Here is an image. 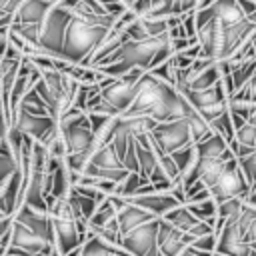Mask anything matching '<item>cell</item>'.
I'll list each match as a JSON object with an SVG mask.
<instances>
[{
  "label": "cell",
  "instance_id": "cell-17",
  "mask_svg": "<svg viewBox=\"0 0 256 256\" xmlns=\"http://www.w3.org/2000/svg\"><path fill=\"white\" fill-rule=\"evenodd\" d=\"M220 78H222L220 64H218V62H214V64H210L208 68H204V70L196 72V74H194L186 84H178V86H186L188 90H206V88H212ZM178 86H176V88H178Z\"/></svg>",
  "mask_w": 256,
  "mask_h": 256
},
{
  "label": "cell",
  "instance_id": "cell-26",
  "mask_svg": "<svg viewBox=\"0 0 256 256\" xmlns=\"http://www.w3.org/2000/svg\"><path fill=\"white\" fill-rule=\"evenodd\" d=\"M180 0H150V12L148 18H168V16H178Z\"/></svg>",
  "mask_w": 256,
  "mask_h": 256
},
{
  "label": "cell",
  "instance_id": "cell-29",
  "mask_svg": "<svg viewBox=\"0 0 256 256\" xmlns=\"http://www.w3.org/2000/svg\"><path fill=\"white\" fill-rule=\"evenodd\" d=\"M236 162H238V166H240V170H242V174H244V178L252 190L256 186V148H254V152H250L248 156H244Z\"/></svg>",
  "mask_w": 256,
  "mask_h": 256
},
{
  "label": "cell",
  "instance_id": "cell-34",
  "mask_svg": "<svg viewBox=\"0 0 256 256\" xmlns=\"http://www.w3.org/2000/svg\"><path fill=\"white\" fill-rule=\"evenodd\" d=\"M238 4H240V8H242L244 16L256 12V2H254V0H238Z\"/></svg>",
  "mask_w": 256,
  "mask_h": 256
},
{
  "label": "cell",
  "instance_id": "cell-18",
  "mask_svg": "<svg viewBox=\"0 0 256 256\" xmlns=\"http://www.w3.org/2000/svg\"><path fill=\"white\" fill-rule=\"evenodd\" d=\"M162 220L168 222V224H172V226L178 228L180 232H188V230L198 222V218L188 210L186 204H180V206L172 208L170 212H166V214L162 216Z\"/></svg>",
  "mask_w": 256,
  "mask_h": 256
},
{
  "label": "cell",
  "instance_id": "cell-25",
  "mask_svg": "<svg viewBox=\"0 0 256 256\" xmlns=\"http://www.w3.org/2000/svg\"><path fill=\"white\" fill-rule=\"evenodd\" d=\"M16 168H18V160H16V156L12 154V150H10V146L6 144V140H2V142H0V182H2L4 178H8Z\"/></svg>",
  "mask_w": 256,
  "mask_h": 256
},
{
  "label": "cell",
  "instance_id": "cell-24",
  "mask_svg": "<svg viewBox=\"0 0 256 256\" xmlns=\"http://www.w3.org/2000/svg\"><path fill=\"white\" fill-rule=\"evenodd\" d=\"M142 184H146V182L140 178V174H138V172H128V176L116 184V188H114V194H112V196L130 198V196L136 192V188H138V186H142Z\"/></svg>",
  "mask_w": 256,
  "mask_h": 256
},
{
  "label": "cell",
  "instance_id": "cell-12",
  "mask_svg": "<svg viewBox=\"0 0 256 256\" xmlns=\"http://www.w3.org/2000/svg\"><path fill=\"white\" fill-rule=\"evenodd\" d=\"M126 202H130V204L150 212L154 218H162L166 212H170L172 208L180 206V202L170 192H150V194L130 196V198H126Z\"/></svg>",
  "mask_w": 256,
  "mask_h": 256
},
{
  "label": "cell",
  "instance_id": "cell-22",
  "mask_svg": "<svg viewBox=\"0 0 256 256\" xmlns=\"http://www.w3.org/2000/svg\"><path fill=\"white\" fill-rule=\"evenodd\" d=\"M232 140L238 142V144H242V146L256 148V116H250L240 128H236Z\"/></svg>",
  "mask_w": 256,
  "mask_h": 256
},
{
  "label": "cell",
  "instance_id": "cell-36",
  "mask_svg": "<svg viewBox=\"0 0 256 256\" xmlns=\"http://www.w3.org/2000/svg\"><path fill=\"white\" fill-rule=\"evenodd\" d=\"M178 256H210L208 252H202V250H196V248H192V246H186Z\"/></svg>",
  "mask_w": 256,
  "mask_h": 256
},
{
  "label": "cell",
  "instance_id": "cell-15",
  "mask_svg": "<svg viewBox=\"0 0 256 256\" xmlns=\"http://www.w3.org/2000/svg\"><path fill=\"white\" fill-rule=\"evenodd\" d=\"M234 222V226L238 228V232L242 234V238L246 240V244L250 246V250L256 252V206H248L244 204L240 214L230 218Z\"/></svg>",
  "mask_w": 256,
  "mask_h": 256
},
{
  "label": "cell",
  "instance_id": "cell-32",
  "mask_svg": "<svg viewBox=\"0 0 256 256\" xmlns=\"http://www.w3.org/2000/svg\"><path fill=\"white\" fill-rule=\"evenodd\" d=\"M190 246L196 248V250H202V252L212 254L214 248H216V234L212 232V234H206V236H200V238H192Z\"/></svg>",
  "mask_w": 256,
  "mask_h": 256
},
{
  "label": "cell",
  "instance_id": "cell-4",
  "mask_svg": "<svg viewBox=\"0 0 256 256\" xmlns=\"http://www.w3.org/2000/svg\"><path fill=\"white\" fill-rule=\"evenodd\" d=\"M70 10L62 8L58 2H54L50 6V10L46 12L42 24H40V38H38V46L54 58H62V40H64V32L70 20Z\"/></svg>",
  "mask_w": 256,
  "mask_h": 256
},
{
  "label": "cell",
  "instance_id": "cell-37",
  "mask_svg": "<svg viewBox=\"0 0 256 256\" xmlns=\"http://www.w3.org/2000/svg\"><path fill=\"white\" fill-rule=\"evenodd\" d=\"M118 2H122V4H124V6H126V8H128V6H130V4H132V2H134V0H118Z\"/></svg>",
  "mask_w": 256,
  "mask_h": 256
},
{
  "label": "cell",
  "instance_id": "cell-1",
  "mask_svg": "<svg viewBox=\"0 0 256 256\" xmlns=\"http://www.w3.org/2000/svg\"><path fill=\"white\" fill-rule=\"evenodd\" d=\"M184 98L174 86L162 82L160 78L144 72L138 80V90L132 104L120 116H150L156 122H168L180 118Z\"/></svg>",
  "mask_w": 256,
  "mask_h": 256
},
{
  "label": "cell",
  "instance_id": "cell-23",
  "mask_svg": "<svg viewBox=\"0 0 256 256\" xmlns=\"http://www.w3.org/2000/svg\"><path fill=\"white\" fill-rule=\"evenodd\" d=\"M78 256H112V250L98 236H94V234L88 232L86 240L80 246V254Z\"/></svg>",
  "mask_w": 256,
  "mask_h": 256
},
{
  "label": "cell",
  "instance_id": "cell-10",
  "mask_svg": "<svg viewBox=\"0 0 256 256\" xmlns=\"http://www.w3.org/2000/svg\"><path fill=\"white\" fill-rule=\"evenodd\" d=\"M190 242H192V238L186 232H180L178 228H174L172 224H168L160 218L156 244H158V250L162 256H178L186 246H190Z\"/></svg>",
  "mask_w": 256,
  "mask_h": 256
},
{
  "label": "cell",
  "instance_id": "cell-11",
  "mask_svg": "<svg viewBox=\"0 0 256 256\" xmlns=\"http://www.w3.org/2000/svg\"><path fill=\"white\" fill-rule=\"evenodd\" d=\"M214 252H218L222 256H248L250 254V246L246 244V240L242 238V234L238 232V228L234 226L232 220H226L222 230L216 234Z\"/></svg>",
  "mask_w": 256,
  "mask_h": 256
},
{
  "label": "cell",
  "instance_id": "cell-30",
  "mask_svg": "<svg viewBox=\"0 0 256 256\" xmlns=\"http://www.w3.org/2000/svg\"><path fill=\"white\" fill-rule=\"evenodd\" d=\"M172 160H174V164H176V168L180 170V174L194 162V146L192 144H188V146H184V148H180V150H176V152H172V154H168Z\"/></svg>",
  "mask_w": 256,
  "mask_h": 256
},
{
  "label": "cell",
  "instance_id": "cell-44",
  "mask_svg": "<svg viewBox=\"0 0 256 256\" xmlns=\"http://www.w3.org/2000/svg\"><path fill=\"white\" fill-rule=\"evenodd\" d=\"M52 2H54V0H52Z\"/></svg>",
  "mask_w": 256,
  "mask_h": 256
},
{
  "label": "cell",
  "instance_id": "cell-16",
  "mask_svg": "<svg viewBox=\"0 0 256 256\" xmlns=\"http://www.w3.org/2000/svg\"><path fill=\"white\" fill-rule=\"evenodd\" d=\"M192 146H194V158H220L228 150V142L216 132H212L208 138Z\"/></svg>",
  "mask_w": 256,
  "mask_h": 256
},
{
  "label": "cell",
  "instance_id": "cell-43",
  "mask_svg": "<svg viewBox=\"0 0 256 256\" xmlns=\"http://www.w3.org/2000/svg\"><path fill=\"white\" fill-rule=\"evenodd\" d=\"M254 116H256V112H254Z\"/></svg>",
  "mask_w": 256,
  "mask_h": 256
},
{
  "label": "cell",
  "instance_id": "cell-33",
  "mask_svg": "<svg viewBox=\"0 0 256 256\" xmlns=\"http://www.w3.org/2000/svg\"><path fill=\"white\" fill-rule=\"evenodd\" d=\"M198 4H200V0H180L176 12H178V16H182V14H186V12H196Z\"/></svg>",
  "mask_w": 256,
  "mask_h": 256
},
{
  "label": "cell",
  "instance_id": "cell-2",
  "mask_svg": "<svg viewBox=\"0 0 256 256\" xmlns=\"http://www.w3.org/2000/svg\"><path fill=\"white\" fill-rule=\"evenodd\" d=\"M116 16L100 14V16H70L64 40H62V60L70 64L84 66L96 46L106 38L112 30Z\"/></svg>",
  "mask_w": 256,
  "mask_h": 256
},
{
  "label": "cell",
  "instance_id": "cell-35",
  "mask_svg": "<svg viewBox=\"0 0 256 256\" xmlns=\"http://www.w3.org/2000/svg\"><path fill=\"white\" fill-rule=\"evenodd\" d=\"M8 128H10V120L6 118V114H4V112H0V138H2V140L6 138Z\"/></svg>",
  "mask_w": 256,
  "mask_h": 256
},
{
  "label": "cell",
  "instance_id": "cell-9",
  "mask_svg": "<svg viewBox=\"0 0 256 256\" xmlns=\"http://www.w3.org/2000/svg\"><path fill=\"white\" fill-rule=\"evenodd\" d=\"M110 202L114 204L116 208V226H118V232L120 236L122 234H128L130 230L154 220V216L130 202H126V198H120V196H112L110 194Z\"/></svg>",
  "mask_w": 256,
  "mask_h": 256
},
{
  "label": "cell",
  "instance_id": "cell-3",
  "mask_svg": "<svg viewBox=\"0 0 256 256\" xmlns=\"http://www.w3.org/2000/svg\"><path fill=\"white\" fill-rule=\"evenodd\" d=\"M50 222H52V232H54V250L60 256H66L68 252H72L74 248H80L82 242L86 240V236H82L78 232V220L74 216V210L66 198H56L50 208Z\"/></svg>",
  "mask_w": 256,
  "mask_h": 256
},
{
  "label": "cell",
  "instance_id": "cell-31",
  "mask_svg": "<svg viewBox=\"0 0 256 256\" xmlns=\"http://www.w3.org/2000/svg\"><path fill=\"white\" fill-rule=\"evenodd\" d=\"M230 98H238V100H242V102H248V104L256 106V72H254L252 78H250L234 96H230Z\"/></svg>",
  "mask_w": 256,
  "mask_h": 256
},
{
  "label": "cell",
  "instance_id": "cell-14",
  "mask_svg": "<svg viewBox=\"0 0 256 256\" xmlns=\"http://www.w3.org/2000/svg\"><path fill=\"white\" fill-rule=\"evenodd\" d=\"M180 118L186 122V128H188V132H190V142L192 144H196V142H200V140H204V138H208L210 134H212V128H210V124L184 100V104H182V114H180Z\"/></svg>",
  "mask_w": 256,
  "mask_h": 256
},
{
  "label": "cell",
  "instance_id": "cell-39",
  "mask_svg": "<svg viewBox=\"0 0 256 256\" xmlns=\"http://www.w3.org/2000/svg\"><path fill=\"white\" fill-rule=\"evenodd\" d=\"M248 256H256V252H254V250H250V254H248Z\"/></svg>",
  "mask_w": 256,
  "mask_h": 256
},
{
  "label": "cell",
  "instance_id": "cell-28",
  "mask_svg": "<svg viewBox=\"0 0 256 256\" xmlns=\"http://www.w3.org/2000/svg\"><path fill=\"white\" fill-rule=\"evenodd\" d=\"M208 124H210V128H212V132L220 134L226 142H230V140L234 138V126H232V120H230L228 110H226L224 114H220L218 118H214L212 122H208Z\"/></svg>",
  "mask_w": 256,
  "mask_h": 256
},
{
  "label": "cell",
  "instance_id": "cell-6",
  "mask_svg": "<svg viewBox=\"0 0 256 256\" xmlns=\"http://www.w3.org/2000/svg\"><path fill=\"white\" fill-rule=\"evenodd\" d=\"M142 74H144V70H140V68L128 70L124 76L114 78L108 86H104L100 90V98L106 104H110L118 114H122L132 104L136 90H138V80L142 78Z\"/></svg>",
  "mask_w": 256,
  "mask_h": 256
},
{
  "label": "cell",
  "instance_id": "cell-38",
  "mask_svg": "<svg viewBox=\"0 0 256 256\" xmlns=\"http://www.w3.org/2000/svg\"><path fill=\"white\" fill-rule=\"evenodd\" d=\"M50 256H60V254H58L56 250H52V254H50Z\"/></svg>",
  "mask_w": 256,
  "mask_h": 256
},
{
  "label": "cell",
  "instance_id": "cell-5",
  "mask_svg": "<svg viewBox=\"0 0 256 256\" xmlns=\"http://www.w3.org/2000/svg\"><path fill=\"white\" fill-rule=\"evenodd\" d=\"M148 140L154 148V152L158 156H164V154H172L188 144L190 142V132L186 128V122L182 118H174V120H168V122H158L152 132L148 134Z\"/></svg>",
  "mask_w": 256,
  "mask_h": 256
},
{
  "label": "cell",
  "instance_id": "cell-19",
  "mask_svg": "<svg viewBox=\"0 0 256 256\" xmlns=\"http://www.w3.org/2000/svg\"><path fill=\"white\" fill-rule=\"evenodd\" d=\"M120 122L126 126V130L136 138V136H146L152 132V128L158 124L150 116H120Z\"/></svg>",
  "mask_w": 256,
  "mask_h": 256
},
{
  "label": "cell",
  "instance_id": "cell-7",
  "mask_svg": "<svg viewBox=\"0 0 256 256\" xmlns=\"http://www.w3.org/2000/svg\"><path fill=\"white\" fill-rule=\"evenodd\" d=\"M208 192H210V196L216 202H222V200L234 198V196H238V198L244 200L250 194V184L246 182V178H244V174H242L236 158H232V160H228L224 164L218 180L214 182V186Z\"/></svg>",
  "mask_w": 256,
  "mask_h": 256
},
{
  "label": "cell",
  "instance_id": "cell-40",
  "mask_svg": "<svg viewBox=\"0 0 256 256\" xmlns=\"http://www.w3.org/2000/svg\"><path fill=\"white\" fill-rule=\"evenodd\" d=\"M210 256H222V254H218V252H212V254H210Z\"/></svg>",
  "mask_w": 256,
  "mask_h": 256
},
{
  "label": "cell",
  "instance_id": "cell-13",
  "mask_svg": "<svg viewBox=\"0 0 256 256\" xmlns=\"http://www.w3.org/2000/svg\"><path fill=\"white\" fill-rule=\"evenodd\" d=\"M52 0H22L16 12L12 14V22L18 24H42L46 12L50 10Z\"/></svg>",
  "mask_w": 256,
  "mask_h": 256
},
{
  "label": "cell",
  "instance_id": "cell-21",
  "mask_svg": "<svg viewBox=\"0 0 256 256\" xmlns=\"http://www.w3.org/2000/svg\"><path fill=\"white\" fill-rule=\"evenodd\" d=\"M188 210L200 220V222H208V224H216V200L210 196L202 202H194V204H186Z\"/></svg>",
  "mask_w": 256,
  "mask_h": 256
},
{
  "label": "cell",
  "instance_id": "cell-20",
  "mask_svg": "<svg viewBox=\"0 0 256 256\" xmlns=\"http://www.w3.org/2000/svg\"><path fill=\"white\" fill-rule=\"evenodd\" d=\"M256 72V56L250 58V60H244L240 62L236 68L230 70V82H232V88H234V94L252 78V74Z\"/></svg>",
  "mask_w": 256,
  "mask_h": 256
},
{
  "label": "cell",
  "instance_id": "cell-8",
  "mask_svg": "<svg viewBox=\"0 0 256 256\" xmlns=\"http://www.w3.org/2000/svg\"><path fill=\"white\" fill-rule=\"evenodd\" d=\"M158 224H160V218H154V220L130 230L128 234H122L118 240V246L132 256H162L158 250V244H156Z\"/></svg>",
  "mask_w": 256,
  "mask_h": 256
},
{
  "label": "cell",
  "instance_id": "cell-41",
  "mask_svg": "<svg viewBox=\"0 0 256 256\" xmlns=\"http://www.w3.org/2000/svg\"><path fill=\"white\" fill-rule=\"evenodd\" d=\"M112 256H118V254H112ZM124 256H132V254H124Z\"/></svg>",
  "mask_w": 256,
  "mask_h": 256
},
{
  "label": "cell",
  "instance_id": "cell-42",
  "mask_svg": "<svg viewBox=\"0 0 256 256\" xmlns=\"http://www.w3.org/2000/svg\"><path fill=\"white\" fill-rule=\"evenodd\" d=\"M2 218H4V214H2V212H0V220H2Z\"/></svg>",
  "mask_w": 256,
  "mask_h": 256
},
{
  "label": "cell",
  "instance_id": "cell-27",
  "mask_svg": "<svg viewBox=\"0 0 256 256\" xmlns=\"http://www.w3.org/2000/svg\"><path fill=\"white\" fill-rule=\"evenodd\" d=\"M242 206H244V200L242 198H238V196L226 198L222 202H216V216L222 218V220H230V218H234V216L240 214Z\"/></svg>",
  "mask_w": 256,
  "mask_h": 256
}]
</instances>
